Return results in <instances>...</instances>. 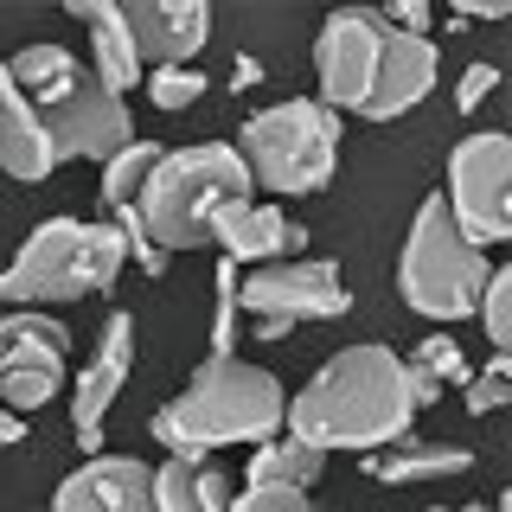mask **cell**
Returning a JSON list of instances; mask_svg holds the SVG:
<instances>
[{
    "instance_id": "1",
    "label": "cell",
    "mask_w": 512,
    "mask_h": 512,
    "mask_svg": "<svg viewBox=\"0 0 512 512\" xmlns=\"http://www.w3.org/2000/svg\"><path fill=\"white\" fill-rule=\"evenodd\" d=\"M410 384H404V359L391 346L365 340V346H340L320 372L288 397L282 429L295 442L320 448H359V455H378V448L410 436Z\"/></svg>"
},
{
    "instance_id": "2",
    "label": "cell",
    "mask_w": 512,
    "mask_h": 512,
    "mask_svg": "<svg viewBox=\"0 0 512 512\" xmlns=\"http://www.w3.org/2000/svg\"><path fill=\"white\" fill-rule=\"evenodd\" d=\"M282 410H288V391L276 384V372L250 359H212L186 378V391L173 404H160L148 416L154 442L167 455H212V448H256L269 436H282Z\"/></svg>"
},
{
    "instance_id": "3",
    "label": "cell",
    "mask_w": 512,
    "mask_h": 512,
    "mask_svg": "<svg viewBox=\"0 0 512 512\" xmlns=\"http://www.w3.org/2000/svg\"><path fill=\"white\" fill-rule=\"evenodd\" d=\"M7 77L39 109L45 135L58 141L64 160H109L116 148L135 141V109L122 96H109L90 64L64 52L58 39H32L20 52H7Z\"/></svg>"
},
{
    "instance_id": "4",
    "label": "cell",
    "mask_w": 512,
    "mask_h": 512,
    "mask_svg": "<svg viewBox=\"0 0 512 512\" xmlns=\"http://www.w3.org/2000/svg\"><path fill=\"white\" fill-rule=\"evenodd\" d=\"M256 199L250 167L231 141H192V148H167L154 160L148 186H141V237L173 256V250H199L212 244V224L231 205Z\"/></svg>"
},
{
    "instance_id": "5",
    "label": "cell",
    "mask_w": 512,
    "mask_h": 512,
    "mask_svg": "<svg viewBox=\"0 0 512 512\" xmlns=\"http://www.w3.org/2000/svg\"><path fill=\"white\" fill-rule=\"evenodd\" d=\"M128 263V244L116 224H84V218H45L39 231L13 250L0 269V301L7 308H52V301H84L109 295Z\"/></svg>"
},
{
    "instance_id": "6",
    "label": "cell",
    "mask_w": 512,
    "mask_h": 512,
    "mask_svg": "<svg viewBox=\"0 0 512 512\" xmlns=\"http://www.w3.org/2000/svg\"><path fill=\"white\" fill-rule=\"evenodd\" d=\"M237 154L250 167V186L276 192V199H308L340 167V116L308 96L269 103L237 128Z\"/></svg>"
},
{
    "instance_id": "7",
    "label": "cell",
    "mask_w": 512,
    "mask_h": 512,
    "mask_svg": "<svg viewBox=\"0 0 512 512\" xmlns=\"http://www.w3.org/2000/svg\"><path fill=\"white\" fill-rule=\"evenodd\" d=\"M487 276H493V256L474 250L455 231L442 192L423 199V212H416L410 237H404V256H397V295H404V308L423 320H468L480 308Z\"/></svg>"
},
{
    "instance_id": "8",
    "label": "cell",
    "mask_w": 512,
    "mask_h": 512,
    "mask_svg": "<svg viewBox=\"0 0 512 512\" xmlns=\"http://www.w3.org/2000/svg\"><path fill=\"white\" fill-rule=\"evenodd\" d=\"M352 308L346 282L320 256H282V263L237 276V320H250L256 340H282L301 320H340Z\"/></svg>"
},
{
    "instance_id": "9",
    "label": "cell",
    "mask_w": 512,
    "mask_h": 512,
    "mask_svg": "<svg viewBox=\"0 0 512 512\" xmlns=\"http://www.w3.org/2000/svg\"><path fill=\"white\" fill-rule=\"evenodd\" d=\"M442 205H448L455 231L468 237L474 250H493V244L512 237V141L500 128L468 135L455 154H448Z\"/></svg>"
},
{
    "instance_id": "10",
    "label": "cell",
    "mask_w": 512,
    "mask_h": 512,
    "mask_svg": "<svg viewBox=\"0 0 512 512\" xmlns=\"http://www.w3.org/2000/svg\"><path fill=\"white\" fill-rule=\"evenodd\" d=\"M64 359H71V327L45 308L0 314V404L13 416L39 410L64 391Z\"/></svg>"
},
{
    "instance_id": "11",
    "label": "cell",
    "mask_w": 512,
    "mask_h": 512,
    "mask_svg": "<svg viewBox=\"0 0 512 512\" xmlns=\"http://www.w3.org/2000/svg\"><path fill=\"white\" fill-rule=\"evenodd\" d=\"M378 45H384V26L378 13H333L314 39V77H320V109L333 116H359L365 90H372V71H378Z\"/></svg>"
},
{
    "instance_id": "12",
    "label": "cell",
    "mask_w": 512,
    "mask_h": 512,
    "mask_svg": "<svg viewBox=\"0 0 512 512\" xmlns=\"http://www.w3.org/2000/svg\"><path fill=\"white\" fill-rule=\"evenodd\" d=\"M128 372H135V314H109L103 333H96V352L71 384V429L84 455H103V416L122 397Z\"/></svg>"
},
{
    "instance_id": "13",
    "label": "cell",
    "mask_w": 512,
    "mask_h": 512,
    "mask_svg": "<svg viewBox=\"0 0 512 512\" xmlns=\"http://www.w3.org/2000/svg\"><path fill=\"white\" fill-rule=\"evenodd\" d=\"M442 77V52L436 39H410V32H391L384 26V45H378V71H372V90H365L359 116L365 122H397L404 109H416Z\"/></svg>"
},
{
    "instance_id": "14",
    "label": "cell",
    "mask_w": 512,
    "mask_h": 512,
    "mask_svg": "<svg viewBox=\"0 0 512 512\" xmlns=\"http://www.w3.org/2000/svg\"><path fill=\"white\" fill-rule=\"evenodd\" d=\"M122 26L135 39L141 71H167V64H192L212 39V7L199 0H135L122 7Z\"/></svg>"
},
{
    "instance_id": "15",
    "label": "cell",
    "mask_w": 512,
    "mask_h": 512,
    "mask_svg": "<svg viewBox=\"0 0 512 512\" xmlns=\"http://www.w3.org/2000/svg\"><path fill=\"white\" fill-rule=\"evenodd\" d=\"M45 512H160L154 506V468L135 455H90L58 487Z\"/></svg>"
},
{
    "instance_id": "16",
    "label": "cell",
    "mask_w": 512,
    "mask_h": 512,
    "mask_svg": "<svg viewBox=\"0 0 512 512\" xmlns=\"http://www.w3.org/2000/svg\"><path fill=\"white\" fill-rule=\"evenodd\" d=\"M212 244L224 250L231 269H263V263H282V256H308V231L288 224L276 205H231L218 224H212Z\"/></svg>"
},
{
    "instance_id": "17",
    "label": "cell",
    "mask_w": 512,
    "mask_h": 512,
    "mask_svg": "<svg viewBox=\"0 0 512 512\" xmlns=\"http://www.w3.org/2000/svg\"><path fill=\"white\" fill-rule=\"evenodd\" d=\"M58 141L45 135V122H39V109L20 96V84L7 77V58H0V173H13V180H52V167H58Z\"/></svg>"
},
{
    "instance_id": "18",
    "label": "cell",
    "mask_w": 512,
    "mask_h": 512,
    "mask_svg": "<svg viewBox=\"0 0 512 512\" xmlns=\"http://www.w3.org/2000/svg\"><path fill=\"white\" fill-rule=\"evenodd\" d=\"M71 13H77V26L90 32L96 84L109 96L141 90V58H135V39H128V26H122V7H109V0H71Z\"/></svg>"
},
{
    "instance_id": "19",
    "label": "cell",
    "mask_w": 512,
    "mask_h": 512,
    "mask_svg": "<svg viewBox=\"0 0 512 512\" xmlns=\"http://www.w3.org/2000/svg\"><path fill=\"white\" fill-rule=\"evenodd\" d=\"M474 448L461 442H391L378 448V455H365V474L378 480V487H410V480H455L474 468Z\"/></svg>"
},
{
    "instance_id": "20",
    "label": "cell",
    "mask_w": 512,
    "mask_h": 512,
    "mask_svg": "<svg viewBox=\"0 0 512 512\" xmlns=\"http://www.w3.org/2000/svg\"><path fill=\"white\" fill-rule=\"evenodd\" d=\"M154 506L160 512H231V487L205 455H167L154 468Z\"/></svg>"
},
{
    "instance_id": "21",
    "label": "cell",
    "mask_w": 512,
    "mask_h": 512,
    "mask_svg": "<svg viewBox=\"0 0 512 512\" xmlns=\"http://www.w3.org/2000/svg\"><path fill=\"white\" fill-rule=\"evenodd\" d=\"M468 378H474V359L461 352V340H448V333H429V340L404 359V384H410L416 410H429L442 391H461Z\"/></svg>"
},
{
    "instance_id": "22",
    "label": "cell",
    "mask_w": 512,
    "mask_h": 512,
    "mask_svg": "<svg viewBox=\"0 0 512 512\" xmlns=\"http://www.w3.org/2000/svg\"><path fill=\"white\" fill-rule=\"evenodd\" d=\"M320 474H327V455L308 448V442H295V436H269V442H256V455H250V487H301L308 493Z\"/></svg>"
},
{
    "instance_id": "23",
    "label": "cell",
    "mask_w": 512,
    "mask_h": 512,
    "mask_svg": "<svg viewBox=\"0 0 512 512\" xmlns=\"http://www.w3.org/2000/svg\"><path fill=\"white\" fill-rule=\"evenodd\" d=\"M141 90H148V103H154V109L180 116V109L205 103V71H199V64H167V71H141Z\"/></svg>"
},
{
    "instance_id": "24",
    "label": "cell",
    "mask_w": 512,
    "mask_h": 512,
    "mask_svg": "<svg viewBox=\"0 0 512 512\" xmlns=\"http://www.w3.org/2000/svg\"><path fill=\"white\" fill-rule=\"evenodd\" d=\"M506 397H512V352H493V359L461 384V410H468V416H493V410H506Z\"/></svg>"
},
{
    "instance_id": "25",
    "label": "cell",
    "mask_w": 512,
    "mask_h": 512,
    "mask_svg": "<svg viewBox=\"0 0 512 512\" xmlns=\"http://www.w3.org/2000/svg\"><path fill=\"white\" fill-rule=\"evenodd\" d=\"M480 327H487V346L493 352H506L512 346V276L500 263H493V276H487V288H480Z\"/></svg>"
},
{
    "instance_id": "26",
    "label": "cell",
    "mask_w": 512,
    "mask_h": 512,
    "mask_svg": "<svg viewBox=\"0 0 512 512\" xmlns=\"http://www.w3.org/2000/svg\"><path fill=\"white\" fill-rule=\"evenodd\" d=\"M231 512H314V500L301 487H244Z\"/></svg>"
},
{
    "instance_id": "27",
    "label": "cell",
    "mask_w": 512,
    "mask_h": 512,
    "mask_svg": "<svg viewBox=\"0 0 512 512\" xmlns=\"http://www.w3.org/2000/svg\"><path fill=\"white\" fill-rule=\"evenodd\" d=\"M493 90H500V71H493V64H468V71L455 77V116H474Z\"/></svg>"
},
{
    "instance_id": "28",
    "label": "cell",
    "mask_w": 512,
    "mask_h": 512,
    "mask_svg": "<svg viewBox=\"0 0 512 512\" xmlns=\"http://www.w3.org/2000/svg\"><path fill=\"white\" fill-rule=\"evenodd\" d=\"M250 84H263V64H256V58L244 52V58L231 64V90H250Z\"/></svg>"
},
{
    "instance_id": "29",
    "label": "cell",
    "mask_w": 512,
    "mask_h": 512,
    "mask_svg": "<svg viewBox=\"0 0 512 512\" xmlns=\"http://www.w3.org/2000/svg\"><path fill=\"white\" fill-rule=\"evenodd\" d=\"M13 442H26V416L0 410V448H13Z\"/></svg>"
},
{
    "instance_id": "30",
    "label": "cell",
    "mask_w": 512,
    "mask_h": 512,
    "mask_svg": "<svg viewBox=\"0 0 512 512\" xmlns=\"http://www.w3.org/2000/svg\"><path fill=\"white\" fill-rule=\"evenodd\" d=\"M429 512H512V493H506L500 506H429Z\"/></svg>"
}]
</instances>
